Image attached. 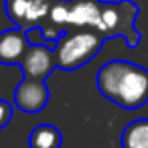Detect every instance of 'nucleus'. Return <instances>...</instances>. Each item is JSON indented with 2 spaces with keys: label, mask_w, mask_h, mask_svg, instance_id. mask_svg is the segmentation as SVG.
Wrapping results in <instances>:
<instances>
[{
  "label": "nucleus",
  "mask_w": 148,
  "mask_h": 148,
  "mask_svg": "<svg viewBox=\"0 0 148 148\" xmlns=\"http://www.w3.org/2000/svg\"><path fill=\"white\" fill-rule=\"evenodd\" d=\"M49 98L51 94L45 81L32 79V77H25L13 92L15 107L26 114H36V112L43 111L49 103Z\"/></svg>",
  "instance_id": "obj_5"
},
{
  "label": "nucleus",
  "mask_w": 148,
  "mask_h": 148,
  "mask_svg": "<svg viewBox=\"0 0 148 148\" xmlns=\"http://www.w3.org/2000/svg\"><path fill=\"white\" fill-rule=\"evenodd\" d=\"M53 4L54 0H6L4 8L11 23H15V26L30 32L51 25Z\"/></svg>",
  "instance_id": "obj_4"
},
{
  "label": "nucleus",
  "mask_w": 148,
  "mask_h": 148,
  "mask_svg": "<svg viewBox=\"0 0 148 148\" xmlns=\"http://www.w3.org/2000/svg\"><path fill=\"white\" fill-rule=\"evenodd\" d=\"M11 116H13V107L6 99H0V130L10 124Z\"/></svg>",
  "instance_id": "obj_10"
},
{
  "label": "nucleus",
  "mask_w": 148,
  "mask_h": 148,
  "mask_svg": "<svg viewBox=\"0 0 148 148\" xmlns=\"http://www.w3.org/2000/svg\"><path fill=\"white\" fill-rule=\"evenodd\" d=\"M139 6L131 0H54L51 23L60 28H92L103 38H124L127 47L141 43L135 28Z\"/></svg>",
  "instance_id": "obj_1"
},
{
  "label": "nucleus",
  "mask_w": 148,
  "mask_h": 148,
  "mask_svg": "<svg viewBox=\"0 0 148 148\" xmlns=\"http://www.w3.org/2000/svg\"><path fill=\"white\" fill-rule=\"evenodd\" d=\"M105 38L92 28H66L54 45L56 66L64 71L83 68L103 47Z\"/></svg>",
  "instance_id": "obj_3"
},
{
  "label": "nucleus",
  "mask_w": 148,
  "mask_h": 148,
  "mask_svg": "<svg viewBox=\"0 0 148 148\" xmlns=\"http://www.w3.org/2000/svg\"><path fill=\"white\" fill-rule=\"evenodd\" d=\"M98 90L114 105L135 111L148 103V69L127 60H111L98 69Z\"/></svg>",
  "instance_id": "obj_2"
},
{
  "label": "nucleus",
  "mask_w": 148,
  "mask_h": 148,
  "mask_svg": "<svg viewBox=\"0 0 148 148\" xmlns=\"http://www.w3.org/2000/svg\"><path fill=\"white\" fill-rule=\"evenodd\" d=\"M30 148H60L62 146V133L53 124H40L28 135Z\"/></svg>",
  "instance_id": "obj_8"
},
{
  "label": "nucleus",
  "mask_w": 148,
  "mask_h": 148,
  "mask_svg": "<svg viewBox=\"0 0 148 148\" xmlns=\"http://www.w3.org/2000/svg\"><path fill=\"white\" fill-rule=\"evenodd\" d=\"M122 148H148V118L133 120L120 135Z\"/></svg>",
  "instance_id": "obj_9"
},
{
  "label": "nucleus",
  "mask_w": 148,
  "mask_h": 148,
  "mask_svg": "<svg viewBox=\"0 0 148 148\" xmlns=\"http://www.w3.org/2000/svg\"><path fill=\"white\" fill-rule=\"evenodd\" d=\"M28 32L23 28H8L0 32V64L15 66L21 64L25 53L28 51Z\"/></svg>",
  "instance_id": "obj_7"
},
{
  "label": "nucleus",
  "mask_w": 148,
  "mask_h": 148,
  "mask_svg": "<svg viewBox=\"0 0 148 148\" xmlns=\"http://www.w3.org/2000/svg\"><path fill=\"white\" fill-rule=\"evenodd\" d=\"M19 66H21L25 77L41 79V81H45L53 73V69L58 68L56 56H54V49H49V47L40 45V43L30 45Z\"/></svg>",
  "instance_id": "obj_6"
}]
</instances>
